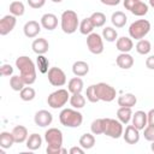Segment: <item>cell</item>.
<instances>
[{
  "label": "cell",
  "instance_id": "38",
  "mask_svg": "<svg viewBox=\"0 0 154 154\" xmlns=\"http://www.w3.org/2000/svg\"><path fill=\"white\" fill-rule=\"evenodd\" d=\"M19 96L23 101H31L35 99L36 96V91L34 88L31 87H24L20 91H19Z\"/></svg>",
  "mask_w": 154,
  "mask_h": 154
},
{
  "label": "cell",
  "instance_id": "32",
  "mask_svg": "<svg viewBox=\"0 0 154 154\" xmlns=\"http://www.w3.org/2000/svg\"><path fill=\"white\" fill-rule=\"evenodd\" d=\"M10 87L12 90L14 91H20L24 87H25V82L24 79L20 77V75H13L10 78Z\"/></svg>",
  "mask_w": 154,
  "mask_h": 154
},
{
  "label": "cell",
  "instance_id": "33",
  "mask_svg": "<svg viewBox=\"0 0 154 154\" xmlns=\"http://www.w3.org/2000/svg\"><path fill=\"white\" fill-rule=\"evenodd\" d=\"M70 105L76 109L83 108L85 106V97L81 93L79 94H72L70 96Z\"/></svg>",
  "mask_w": 154,
  "mask_h": 154
},
{
  "label": "cell",
  "instance_id": "44",
  "mask_svg": "<svg viewBox=\"0 0 154 154\" xmlns=\"http://www.w3.org/2000/svg\"><path fill=\"white\" fill-rule=\"evenodd\" d=\"M136 2H137V0H124V1H123V5H124L125 10H128V11H131L132 6H134Z\"/></svg>",
  "mask_w": 154,
  "mask_h": 154
},
{
  "label": "cell",
  "instance_id": "47",
  "mask_svg": "<svg viewBox=\"0 0 154 154\" xmlns=\"http://www.w3.org/2000/svg\"><path fill=\"white\" fill-rule=\"evenodd\" d=\"M147 119H148V124L154 125V108H152V109L147 113Z\"/></svg>",
  "mask_w": 154,
  "mask_h": 154
},
{
  "label": "cell",
  "instance_id": "14",
  "mask_svg": "<svg viewBox=\"0 0 154 154\" xmlns=\"http://www.w3.org/2000/svg\"><path fill=\"white\" fill-rule=\"evenodd\" d=\"M23 31H24V35L29 38H34L36 37L40 31H41V23L36 22V20H29L24 24V28H23Z\"/></svg>",
  "mask_w": 154,
  "mask_h": 154
},
{
  "label": "cell",
  "instance_id": "18",
  "mask_svg": "<svg viewBox=\"0 0 154 154\" xmlns=\"http://www.w3.org/2000/svg\"><path fill=\"white\" fill-rule=\"evenodd\" d=\"M116 47L120 53H129L132 48H134V42L131 40V37L128 36H122L119 38H117L116 41Z\"/></svg>",
  "mask_w": 154,
  "mask_h": 154
},
{
  "label": "cell",
  "instance_id": "30",
  "mask_svg": "<svg viewBox=\"0 0 154 154\" xmlns=\"http://www.w3.org/2000/svg\"><path fill=\"white\" fill-rule=\"evenodd\" d=\"M78 29H79V32L82 35H87L88 36L89 34L93 32V30L95 29V26H94V24H93V22L90 19V17H88V18H84V19H82L79 22Z\"/></svg>",
  "mask_w": 154,
  "mask_h": 154
},
{
  "label": "cell",
  "instance_id": "43",
  "mask_svg": "<svg viewBox=\"0 0 154 154\" xmlns=\"http://www.w3.org/2000/svg\"><path fill=\"white\" fill-rule=\"evenodd\" d=\"M45 4H46V0H28V5L31 8H35V10L43 7Z\"/></svg>",
  "mask_w": 154,
  "mask_h": 154
},
{
  "label": "cell",
  "instance_id": "3",
  "mask_svg": "<svg viewBox=\"0 0 154 154\" xmlns=\"http://www.w3.org/2000/svg\"><path fill=\"white\" fill-rule=\"evenodd\" d=\"M59 120L66 128H78L83 123V116L76 108H64L59 114Z\"/></svg>",
  "mask_w": 154,
  "mask_h": 154
},
{
  "label": "cell",
  "instance_id": "49",
  "mask_svg": "<svg viewBox=\"0 0 154 154\" xmlns=\"http://www.w3.org/2000/svg\"><path fill=\"white\" fill-rule=\"evenodd\" d=\"M149 6L154 8V0H149Z\"/></svg>",
  "mask_w": 154,
  "mask_h": 154
},
{
  "label": "cell",
  "instance_id": "23",
  "mask_svg": "<svg viewBox=\"0 0 154 154\" xmlns=\"http://www.w3.org/2000/svg\"><path fill=\"white\" fill-rule=\"evenodd\" d=\"M72 72L75 76L83 77L89 72V65L83 60H77L72 65Z\"/></svg>",
  "mask_w": 154,
  "mask_h": 154
},
{
  "label": "cell",
  "instance_id": "37",
  "mask_svg": "<svg viewBox=\"0 0 154 154\" xmlns=\"http://www.w3.org/2000/svg\"><path fill=\"white\" fill-rule=\"evenodd\" d=\"M90 19H91V22H93L95 28H101L106 23V16L102 12H94V13H91Z\"/></svg>",
  "mask_w": 154,
  "mask_h": 154
},
{
  "label": "cell",
  "instance_id": "15",
  "mask_svg": "<svg viewBox=\"0 0 154 154\" xmlns=\"http://www.w3.org/2000/svg\"><path fill=\"white\" fill-rule=\"evenodd\" d=\"M41 26L48 31H52L54 30L57 26H58V17L53 13H45L42 17H41Z\"/></svg>",
  "mask_w": 154,
  "mask_h": 154
},
{
  "label": "cell",
  "instance_id": "20",
  "mask_svg": "<svg viewBox=\"0 0 154 154\" xmlns=\"http://www.w3.org/2000/svg\"><path fill=\"white\" fill-rule=\"evenodd\" d=\"M116 63H117L118 67H120L123 70H128V69L132 67V65H134V58L129 53H120L117 57Z\"/></svg>",
  "mask_w": 154,
  "mask_h": 154
},
{
  "label": "cell",
  "instance_id": "19",
  "mask_svg": "<svg viewBox=\"0 0 154 154\" xmlns=\"http://www.w3.org/2000/svg\"><path fill=\"white\" fill-rule=\"evenodd\" d=\"M12 135H13V138H14V142L16 143H23V142H26L29 135H28V129L23 125H16L13 129H12Z\"/></svg>",
  "mask_w": 154,
  "mask_h": 154
},
{
  "label": "cell",
  "instance_id": "53",
  "mask_svg": "<svg viewBox=\"0 0 154 154\" xmlns=\"http://www.w3.org/2000/svg\"><path fill=\"white\" fill-rule=\"evenodd\" d=\"M153 49H154V47H153Z\"/></svg>",
  "mask_w": 154,
  "mask_h": 154
},
{
  "label": "cell",
  "instance_id": "25",
  "mask_svg": "<svg viewBox=\"0 0 154 154\" xmlns=\"http://www.w3.org/2000/svg\"><path fill=\"white\" fill-rule=\"evenodd\" d=\"M25 146H26V148L29 150H36V149L41 148V146H42V137L38 134H35L34 132V134L29 135Z\"/></svg>",
  "mask_w": 154,
  "mask_h": 154
},
{
  "label": "cell",
  "instance_id": "16",
  "mask_svg": "<svg viewBox=\"0 0 154 154\" xmlns=\"http://www.w3.org/2000/svg\"><path fill=\"white\" fill-rule=\"evenodd\" d=\"M131 120H132V125L138 130H143L148 124L147 113L144 111H136L135 113H132Z\"/></svg>",
  "mask_w": 154,
  "mask_h": 154
},
{
  "label": "cell",
  "instance_id": "21",
  "mask_svg": "<svg viewBox=\"0 0 154 154\" xmlns=\"http://www.w3.org/2000/svg\"><path fill=\"white\" fill-rule=\"evenodd\" d=\"M83 87H84L83 79L81 77H78V76L71 78L69 81V83H67V90L71 94H79V93H82Z\"/></svg>",
  "mask_w": 154,
  "mask_h": 154
},
{
  "label": "cell",
  "instance_id": "39",
  "mask_svg": "<svg viewBox=\"0 0 154 154\" xmlns=\"http://www.w3.org/2000/svg\"><path fill=\"white\" fill-rule=\"evenodd\" d=\"M90 130L94 135H101L103 134V118H97L93 120L90 125Z\"/></svg>",
  "mask_w": 154,
  "mask_h": 154
},
{
  "label": "cell",
  "instance_id": "35",
  "mask_svg": "<svg viewBox=\"0 0 154 154\" xmlns=\"http://www.w3.org/2000/svg\"><path fill=\"white\" fill-rule=\"evenodd\" d=\"M102 38L106 40L107 42H114L118 38V32L112 26H105L102 29Z\"/></svg>",
  "mask_w": 154,
  "mask_h": 154
},
{
  "label": "cell",
  "instance_id": "11",
  "mask_svg": "<svg viewBox=\"0 0 154 154\" xmlns=\"http://www.w3.org/2000/svg\"><path fill=\"white\" fill-rule=\"evenodd\" d=\"M16 23H17V17L16 16H13L11 13L4 16L0 19V35L5 36V35L10 34L14 29Z\"/></svg>",
  "mask_w": 154,
  "mask_h": 154
},
{
  "label": "cell",
  "instance_id": "28",
  "mask_svg": "<svg viewBox=\"0 0 154 154\" xmlns=\"http://www.w3.org/2000/svg\"><path fill=\"white\" fill-rule=\"evenodd\" d=\"M79 146L84 149H91L94 146H95V137H94V134H89V132H85L79 138Z\"/></svg>",
  "mask_w": 154,
  "mask_h": 154
},
{
  "label": "cell",
  "instance_id": "7",
  "mask_svg": "<svg viewBox=\"0 0 154 154\" xmlns=\"http://www.w3.org/2000/svg\"><path fill=\"white\" fill-rule=\"evenodd\" d=\"M123 123L113 118H103V135L111 138H119L123 136Z\"/></svg>",
  "mask_w": 154,
  "mask_h": 154
},
{
  "label": "cell",
  "instance_id": "17",
  "mask_svg": "<svg viewBox=\"0 0 154 154\" xmlns=\"http://www.w3.org/2000/svg\"><path fill=\"white\" fill-rule=\"evenodd\" d=\"M31 48H32V51H34L37 55H40V54H46V53L48 52V49H49V43H48V41H47L46 38L38 37V38H35V40L32 41Z\"/></svg>",
  "mask_w": 154,
  "mask_h": 154
},
{
  "label": "cell",
  "instance_id": "51",
  "mask_svg": "<svg viewBox=\"0 0 154 154\" xmlns=\"http://www.w3.org/2000/svg\"><path fill=\"white\" fill-rule=\"evenodd\" d=\"M51 1H53V2H55V4H59V2H61L63 0H51Z\"/></svg>",
  "mask_w": 154,
  "mask_h": 154
},
{
  "label": "cell",
  "instance_id": "4",
  "mask_svg": "<svg viewBox=\"0 0 154 154\" xmlns=\"http://www.w3.org/2000/svg\"><path fill=\"white\" fill-rule=\"evenodd\" d=\"M60 26L65 34H73L79 26V20H78L77 13L72 10L64 11L60 17Z\"/></svg>",
  "mask_w": 154,
  "mask_h": 154
},
{
  "label": "cell",
  "instance_id": "29",
  "mask_svg": "<svg viewBox=\"0 0 154 154\" xmlns=\"http://www.w3.org/2000/svg\"><path fill=\"white\" fill-rule=\"evenodd\" d=\"M148 10H149V6H148L144 1L137 0V2L132 6V8H131L130 12H131L132 14L137 16V17H142V16H144V14L148 13Z\"/></svg>",
  "mask_w": 154,
  "mask_h": 154
},
{
  "label": "cell",
  "instance_id": "40",
  "mask_svg": "<svg viewBox=\"0 0 154 154\" xmlns=\"http://www.w3.org/2000/svg\"><path fill=\"white\" fill-rule=\"evenodd\" d=\"M85 96H87V100L91 103H95L99 101L97 96H96V91H95V84H91L85 90Z\"/></svg>",
  "mask_w": 154,
  "mask_h": 154
},
{
  "label": "cell",
  "instance_id": "48",
  "mask_svg": "<svg viewBox=\"0 0 154 154\" xmlns=\"http://www.w3.org/2000/svg\"><path fill=\"white\" fill-rule=\"evenodd\" d=\"M103 5H107V6H117L120 0H100Z\"/></svg>",
  "mask_w": 154,
  "mask_h": 154
},
{
  "label": "cell",
  "instance_id": "12",
  "mask_svg": "<svg viewBox=\"0 0 154 154\" xmlns=\"http://www.w3.org/2000/svg\"><path fill=\"white\" fill-rule=\"evenodd\" d=\"M34 122L37 126H41V128H46L48 125L52 124L53 122V114L46 109H40L35 113V117H34Z\"/></svg>",
  "mask_w": 154,
  "mask_h": 154
},
{
  "label": "cell",
  "instance_id": "13",
  "mask_svg": "<svg viewBox=\"0 0 154 154\" xmlns=\"http://www.w3.org/2000/svg\"><path fill=\"white\" fill-rule=\"evenodd\" d=\"M123 138L128 144H136L140 141V130L132 124L128 125L125 128V131L123 132Z\"/></svg>",
  "mask_w": 154,
  "mask_h": 154
},
{
  "label": "cell",
  "instance_id": "2",
  "mask_svg": "<svg viewBox=\"0 0 154 154\" xmlns=\"http://www.w3.org/2000/svg\"><path fill=\"white\" fill-rule=\"evenodd\" d=\"M16 67L20 72V77L24 79L26 85H31L36 81V66L34 61L22 55L16 59Z\"/></svg>",
  "mask_w": 154,
  "mask_h": 154
},
{
  "label": "cell",
  "instance_id": "45",
  "mask_svg": "<svg viewBox=\"0 0 154 154\" xmlns=\"http://www.w3.org/2000/svg\"><path fill=\"white\" fill-rule=\"evenodd\" d=\"M146 66H147L149 70H154V54H153V55H149V57L146 59Z\"/></svg>",
  "mask_w": 154,
  "mask_h": 154
},
{
  "label": "cell",
  "instance_id": "8",
  "mask_svg": "<svg viewBox=\"0 0 154 154\" xmlns=\"http://www.w3.org/2000/svg\"><path fill=\"white\" fill-rule=\"evenodd\" d=\"M95 91H96V96L99 99V101H105V102H111L116 99L117 96V90L103 82H100L97 84H95Z\"/></svg>",
  "mask_w": 154,
  "mask_h": 154
},
{
  "label": "cell",
  "instance_id": "24",
  "mask_svg": "<svg viewBox=\"0 0 154 154\" xmlns=\"http://www.w3.org/2000/svg\"><path fill=\"white\" fill-rule=\"evenodd\" d=\"M111 22H112L113 26H116V28H123V26H125V24L128 22V17H126V14L124 12L116 11L111 16Z\"/></svg>",
  "mask_w": 154,
  "mask_h": 154
},
{
  "label": "cell",
  "instance_id": "5",
  "mask_svg": "<svg viewBox=\"0 0 154 154\" xmlns=\"http://www.w3.org/2000/svg\"><path fill=\"white\" fill-rule=\"evenodd\" d=\"M150 31V23L147 19H137L132 22L129 26V35L131 38L141 40Z\"/></svg>",
  "mask_w": 154,
  "mask_h": 154
},
{
  "label": "cell",
  "instance_id": "50",
  "mask_svg": "<svg viewBox=\"0 0 154 154\" xmlns=\"http://www.w3.org/2000/svg\"><path fill=\"white\" fill-rule=\"evenodd\" d=\"M150 149H152V152H154V141H152V144H150Z\"/></svg>",
  "mask_w": 154,
  "mask_h": 154
},
{
  "label": "cell",
  "instance_id": "10",
  "mask_svg": "<svg viewBox=\"0 0 154 154\" xmlns=\"http://www.w3.org/2000/svg\"><path fill=\"white\" fill-rule=\"evenodd\" d=\"M48 76V82L53 87H63L66 83V75L60 67H51L47 72Z\"/></svg>",
  "mask_w": 154,
  "mask_h": 154
},
{
  "label": "cell",
  "instance_id": "9",
  "mask_svg": "<svg viewBox=\"0 0 154 154\" xmlns=\"http://www.w3.org/2000/svg\"><path fill=\"white\" fill-rule=\"evenodd\" d=\"M87 47L93 54H101L103 52V38L97 32H91L87 36Z\"/></svg>",
  "mask_w": 154,
  "mask_h": 154
},
{
  "label": "cell",
  "instance_id": "31",
  "mask_svg": "<svg viewBox=\"0 0 154 154\" xmlns=\"http://www.w3.org/2000/svg\"><path fill=\"white\" fill-rule=\"evenodd\" d=\"M135 48H136V52L138 54H141V55H146V54H148L153 49L152 48V43L148 40H144V38L138 40V42L136 43Z\"/></svg>",
  "mask_w": 154,
  "mask_h": 154
},
{
  "label": "cell",
  "instance_id": "42",
  "mask_svg": "<svg viewBox=\"0 0 154 154\" xmlns=\"http://www.w3.org/2000/svg\"><path fill=\"white\" fill-rule=\"evenodd\" d=\"M0 73H1V76H5V77L12 76V73H13V67H12L10 64H2L1 67H0Z\"/></svg>",
  "mask_w": 154,
  "mask_h": 154
},
{
  "label": "cell",
  "instance_id": "6",
  "mask_svg": "<svg viewBox=\"0 0 154 154\" xmlns=\"http://www.w3.org/2000/svg\"><path fill=\"white\" fill-rule=\"evenodd\" d=\"M70 91L66 89H58L53 93H51L47 97V103L51 108L58 109L61 108L63 106H65L67 103V101H70Z\"/></svg>",
  "mask_w": 154,
  "mask_h": 154
},
{
  "label": "cell",
  "instance_id": "46",
  "mask_svg": "<svg viewBox=\"0 0 154 154\" xmlns=\"http://www.w3.org/2000/svg\"><path fill=\"white\" fill-rule=\"evenodd\" d=\"M84 150H85V149L79 146V147H71L69 152H70V154H83Z\"/></svg>",
  "mask_w": 154,
  "mask_h": 154
},
{
  "label": "cell",
  "instance_id": "22",
  "mask_svg": "<svg viewBox=\"0 0 154 154\" xmlns=\"http://www.w3.org/2000/svg\"><path fill=\"white\" fill-rule=\"evenodd\" d=\"M117 102H118V105L120 107H131L132 108L137 102V97L131 93H126V94L120 95L118 97Z\"/></svg>",
  "mask_w": 154,
  "mask_h": 154
},
{
  "label": "cell",
  "instance_id": "1",
  "mask_svg": "<svg viewBox=\"0 0 154 154\" xmlns=\"http://www.w3.org/2000/svg\"><path fill=\"white\" fill-rule=\"evenodd\" d=\"M45 141L47 142V154H64L67 152L63 148V132L58 128H49L46 130Z\"/></svg>",
  "mask_w": 154,
  "mask_h": 154
},
{
  "label": "cell",
  "instance_id": "36",
  "mask_svg": "<svg viewBox=\"0 0 154 154\" xmlns=\"http://www.w3.org/2000/svg\"><path fill=\"white\" fill-rule=\"evenodd\" d=\"M36 65H37V69L41 73H47L48 70L51 69L49 67V60L45 57V54H40L37 55L36 58Z\"/></svg>",
  "mask_w": 154,
  "mask_h": 154
},
{
  "label": "cell",
  "instance_id": "52",
  "mask_svg": "<svg viewBox=\"0 0 154 154\" xmlns=\"http://www.w3.org/2000/svg\"><path fill=\"white\" fill-rule=\"evenodd\" d=\"M141 1H144V0H141Z\"/></svg>",
  "mask_w": 154,
  "mask_h": 154
},
{
  "label": "cell",
  "instance_id": "34",
  "mask_svg": "<svg viewBox=\"0 0 154 154\" xmlns=\"http://www.w3.org/2000/svg\"><path fill=\"white\" fill-rule=\"evenodd\" d=\"M25 12V7L24 4L22 1H12L10 4V13L16 16V17H20L23 16Z\"/></svg>",
  "mask_w": 154,
  "mask_h": 154
},
{
  "label": "cell",
  "instance_id": "26",
  "mask_svg": "<svg viewBox=\"0 0 154 154\" xmlns=\"http://www.w3.org/2000/svg\"><path fill=\"white\" fill-rule=\"evenodd\" d=\"M132 118V111L131 107H119L117 111V119L123 123V124H128Z\"/></svg>",
  "mask_w": 154,
  "mask_h": 154
},
{
  "label": "cell",
  "instance_id": "27",
  "mask_svg": "<svg viewBox=\"0 0 154 154\" xmlns=\"http://www.w3.org/2000/svg\"><path fill=\"white\" fill-rule=\"evenodd\" d=\"M14 142V138H13V135L12 132H7V131H2L0 134V147L2 149H8L13 146Z\"/></svg>",
  "mask_w": 154,
  "mask_h": 154
},
{
  "label": "cell",
  "instance_id": "41",
  "mask_svg": "<svg viewBox=\"0 0 154 154\" xmlns=\"http://www.w3.org/2000/svg\"><path fill=\"white\" fill-rule=\"evenodd\" d=\"M143 136L147 141L152 142L154 141V125H150V124H147V126L143 129Z\"/></svg>",
  "mask_w": 154,
  "mask_h": 154
}]
</instances>
